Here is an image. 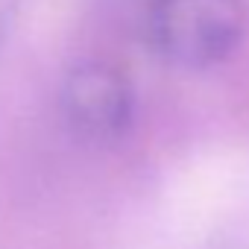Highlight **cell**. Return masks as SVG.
<instances>
[{"mask_svg": "<svg viewBox=\"0 0 249 249\" xmlns=\"http://www.w3.org/2000/svg\"><path fill=\"white\" fill-rule=\"evenodd\" d=\"M18 6H21V0H0V47L6 44V38H9V33L15 27Z\"/></svg>", "mask_w": 249, "mask_h": 249, "instance_id": "3", "label": "cell"}, {"mask_svg": "<svg viewBox=\"0 0 249 249\" xmlns=\"http://www.w3.org/2000/svg\"><path fill=\"white\" fill-rule=\"evenodd\" d=\"M62 117L82 144H117L135 120V91L120 68L88 59L62 82Z\"/></svg>", "mask_w": 249, "mask_h": 249, "instance_id": "2", "label": "cell"}, {"mask_svg": "<svg viewBox=\"0 0 249 249\" xmlns=\"http://www.w3.org/2000/svg\"><path fill=\"white\" fill-rule=\"evenodd\" d=\"M243 0H156L150 36L156 50L188 71H208L226 62L243 41Z\"/></svg>", "mask_w": 249, "mask_h": 249, "instance_id": "1", "label": "cell"}]
</instances>
